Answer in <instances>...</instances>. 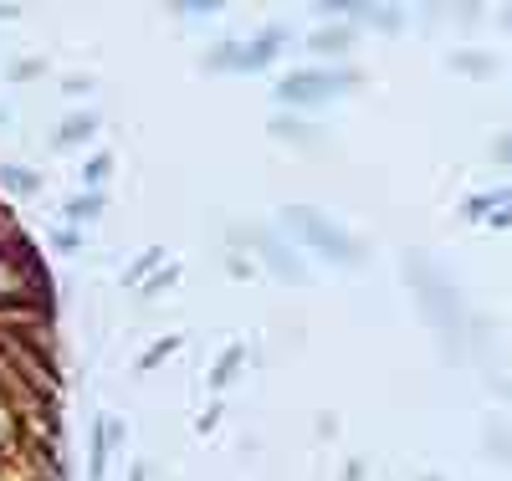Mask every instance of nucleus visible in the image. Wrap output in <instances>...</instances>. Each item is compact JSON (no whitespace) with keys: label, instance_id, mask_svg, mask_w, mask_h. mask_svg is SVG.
Returning <instances> with one entry per match:
<instances>
[{"label":"nucleus","instance_id":"nucleus-1","mask_svg":"<svg viewBox=\"0 0 512 481\" xmlns=\"http://www.w3.org/2000/svg\"><path fill=\"white\" fill-rule=\"evenodd\" d=\"M282 226L297 231V236H303V246H313L318 256H328L333 267H364V256H369L354 231L333 226L328 215L313 210V205H287V210H282Z\"/></svg>","mask_w":512,"mask_h":481},{"label":"nucleus","instance_id":"nucleus-21","mask_svg":"<svg viewBox=\"0 0 512 481\" xmlns=\"http://www.w3.org/2000/svg\"><path fill=\"white\" fill-rule=\"evenodd\" d=\"M497 159H502V164H512V134H507V139H497Z\"/></svg>","mask_w":512,"mask_h":481},{"label":"nucleus","instance_id":"nucleus-28","mask_svg":"<svg viewBox=\"0 0 512 481\" xmlns=\"http://www.w3.org/2000/svg\"><path fill=\"white\" fill-rule=\"evenodd\" d=\"M507 26H512V16H507Z\"/></svg>","mask_w":512,"mask_h":481},{"label":"nucleus","instance_id":"nucleus-6","mask_svg":"<svg viewBox=\"0 0 512 481\" xmlns=\"http://www.w3.org/2000/svg\"><path fill=\"white\" fill-rule=\"evenodd\" d=\"M123 441H128V425H123L118 415H103V420H98V435H93V471H88L93 481H103V466H108V456H113Z\"/></svg>","mask_w":512,"mask_h":481},{"label":"nucleus","instance_id":"nucleus-15","mask_svg":"<svg viewBox=\"0 0 512 481\" xmlns=\"http://www.w3.org/2000/svg\"><path fill=\"white\" fill-rule=\"evenodd\" d=\"M180 343H185V338H159V343L149 348V354L139 359V374H149L154 364H164V359H169V354H175V348H180Z\"/></svg>","mask_w":512,"mask_h":481},{"label":"nucleus","instance_id":"nucleus-27","mask_svg":"<svg viewBox=\"0 0 512 481\" xmlns=\"http://www.w3.org/2000/svg\"><path fill=\"white\" fill-rule=\"evenodd\" d=\"M507 400H512V384H507Z\"/></svg>","mask_w":512,"mask_h":481},{"label":"nucleus","instance_id":"nucleus-22","mask_svg":"<svg viewBox=\"0 0 512 481\" xmlns=\"http://www.w3.org/2000/svg\"><path fill=\"white\" fill-rule=\"evenodd\" d=\"M492 226H512V210H502V215H492Z\"/></svg>","mask_w":512,"mask_h":481},{"label":"nucleus","instance_id":"nucleus-18","mask_svg":"<svg viewBox=\"0 0 512 481\" xmlns=\"http://www.w3.org/2000/svg\"><path fill=\"white\" fill-rule=\"evenodd\" d=\"M88 87H93L88 77H67V87H62V93H67V98H82V93H88Z\"/></svg>","mask_w":512,"mask_h":481},{"label":"nucleus","instance_id":"nucleus-19","mask_svg":"<svg viewBox=\"0 0 512 481\" xmlns=\"http://www.w3.org/2000/svg\"><path fill=\"white\" fill-rule=\"evenodd\" d=\"M226 272H231V277H246L251 267H246V261H241V256H226Z\"/></svg>","mask_w":512,"mask_h":481},{"label":"nucleus","instance_id":"nucleus-13","mask_svg":"<svg viewBox=\"0 0 512 481\" xmlns=\"http://www.w3.org/2000/svg\"><path fill=\"white\" fill-rule=\"evenodd\" d=\"M159 261H164V246H149V251H144V256L134 261V267L123 272V282H128V287H144V277H149V272L159 267Z\"/></svg>","mask_w":512,"mask_h":481},{"label":"nucleus","instance_id":"nucleus-3","mask_svg":"<svg viewBox=\"0 0 512 481\" xmlns=\"http://www.w3.org/2000/svg\"><path fill=\"white\" fill-rule=\"evenodd\" d=\"M405 272L415 277V287H420V308L431 313L436 333L456 348V343H461V308H456V287H446V277L431 267V261H420V256H410V261H405Z\"/></svg>","mask_w":512,"mask_h":481},{"label":"nucleus","instance_id":"nucleus-4","mask_svg":"<svg viewBox=\"0 0 512 481\" xmlns=\"http://www.w3.org/2000/svg\"><path fill=\"white\" fill-rule=\"evenodd\" d=\"M287 36H292L287 26H267L256 41H246V47L241 41H221L210 57H200V67L205 72H262V67L277 62V52L287 47Z\"/></svg>","mask_w":512,"mask_h":481},{"label":"nucleus","instance_id":"nucleus-25","mask_svg":"<svg viewBox=\"0 0 512 481\" xmlns=\"http://www.w3.org/2000/svg\"><path fill=\"white\" fill-rule=\"evenodd\" d=\"M6 118H11V113H6V108H0V123H6Z\"/></svg>","mask_w":512,"mask_h":481},{"label":"nucleus","instance_id":"nucleus-9","mask_svg":"<svg viewBox=\"0 0 512 481\" xmlns=\"http://www.w3.org/2000/svg\"><path fill=\"white\" fill-rule=\"evenodd\" d=\"M93 134H98V118H93V113H72V118L57 128V139H52V144H57V149H72V144L93 139Z\"/></svg>","mask_w":512,"mask_h":481},{"label":"nucleus","instance_id":"nucleus-2","mask_svg":"<svg viewBox=\"0 0 512 481\" xmlns=\"http://www.w3.org/2000/svg\"><path fill=\"white\" fill-rule=\"evenodd\" d=\"M354 82H359L354 67H303V72H287L272 87V98L282 108H313V103H328V98H344Z\"/></svg>","mask_w":512,"mask_h":481},{"label":"nucleus","instance_id":"nucleus-23","mask_svg":"<svg viewBox=\"0 0 512 481\" xmlns=\"http://www.w3.org/2000/svg\"><path fill=\"white\" fill-rule=\"evenodd\" d=\"M144 476H149V471H144V466H134V476H128V481H144Z\"/></svg>","mask_w":512,"mask_h":481},{"label":"nucleus","instance_id":"nucleus-20","mask_svg":"<svg viewBox=\"0 0 512 481\" xmlns=\"http://www.w3.org/2000/svg\"><path fill=\"white\" fill-rule=\"evenodd\" d=\"M456 67H466V72H487V62H482V57H456Z\"/></svg>","mask_w":512,"mask_h":481},{"label":"nucleus","instance_id":"nucleus-17","mask_svg":"<svg viewBox=\"0 0 512 481\" xmlns=\"http://www.w3.org/2000/svg\"><path fill=\"white\" fill-rule=\"evenodd\" d=\"M216 11V0H185V16H210Z\"/></svg>","mask_w":512,"mask_h":481},{"label":"nucleus","instance_id":"nucleus-16","mask_svg":"<svg viewBox=\"0 0 512 481\" xmlns=\"http://www.w3.org/2000/svg\"><path fill=\"white\" fill-rule=\"evenodd\" d=\"M108 174H113V159H108V154H98V159H88V169H82V180H88V185H103Z\"/></svg>","mask_w":512,"mask_h":481},{"label":"nucleus","instance_id":"nucleus-10","mask_svg":"<svg viewBox=\"0 0 512 481\" xmlns=\"http://www.w3.org/2000/svg\"><path fill=\"white\" fill-rule=\"evenodd\" d=\"M0 190H11V195H36V190H41V174L26 169V164H0Z\"/></svg>","mask_w":512,"mask_h":481},{"label":"nucleus","instance_id":"nucleus-8","mask_svg":"<svg viewBox=\"0 0 512 481\" xmlns=\"http://www.w3.org/2000/svg\"><path fill=\"white\" fill-rule=\"evenodd\" d=\"M267 134H272L277 144H318V128H313L308 118H292V113H277V118L267 123Z\"/></svg>","mask_w":512,"mask_h":481},{"label":"nucleus","instance_id":"nucleus-11","mask_svg":"<svg viewBox=\"0 0 512 481\" xmlns=\"http://www.w3.org/2000/svg\"><path fill=\"white\" fill-rule=\"evenodd\" d=\"M62 215H67L72 226H82V221H98V215H103V195H98V190H88V195H72Z\"/></svg>","mask_w":512,"mask_h":481},{"label":"nucleus","instance_id":"nucleus-12","mask_svg":"<svg viewBox=\"0 0 512 481\" xmlns=\"http://www.w3.org/2000/svg\"><path fill=\"white\" fill-rule=\"evenodd\" d=\"M246 364V348L236 343V348H226V354H221V364H216V374H210V384H216V389H226L231 379H236V369Z\"/></svg>","mask_w":512,"mask_h":481},{"label":"nucleus","instance_id":"nucleus-26","mask_svg":"<svg viewBox=\"0 0 512 481\" xmlns=\"http://www.w3.org/2000/svg\"><path fill=\"white\" fill-rule=\"evenodd\" d=\"M425 481H441V476H425Z\"/></svg>","mask_w":512,"mask_h":481},{"label":"nucleus","instance_id":"nucleus-24","mask_svg":"<svg viewBox=\"0 0 512 481\" xmlns=\"http://www.w3.org/2000/svg\"><path fill=\"white\" fill-rule=\"evenodd\" d=\"M11 16H16V11H11V6H0V21H11Z\"/></svg>","mask_w":512,"mask_h":481},{"label":"nucleus","instance_id":"nucleus-14","mask_svg":"<svg viewBox=\"0 0 512 481\" xmlns=\"http://www.w3.org/2000/svg\"><path fill=\"white\" fill-rule=\"evenodd\" d=\"M175 282H180V267H164L159 277H149V282H144V292H139V297H144V302H154V297H164Z\"/></svg>","mask_w":512,"mask_h":481},{"label":"nucleus","instance_id":"nucleus-5","mask_svg":"<svg viewBox=\"0 0 512 481\" xmlns=\"http://www.w3.org/2000/svg\"><path fill=\"white\" fill-rule=\"evenodd\" d=\"M231 241L256 246V251H262V261H267V267H272L277 277H287V282H297V287L308 282V267L297 261V251H287V241H282L277 231H267V226H236V231H231Z\"/></svg>","mask_w":512,"mask_h":481},{"label":"nucleus","instance_id":"nucleus-7","mask_svg":"<svg viewBox=\"0 0 512 481\" xmlns=\"http://www.w3.org/2000/svg\"><path fill=\"white\" fill-rule=\"evenodd\" d=\"M349 47H354V26H344V21L318 26V31L308 36V52H318V57H344Z\"/></svg>","mask_w":512,"mask_h":481}]
</instances>
